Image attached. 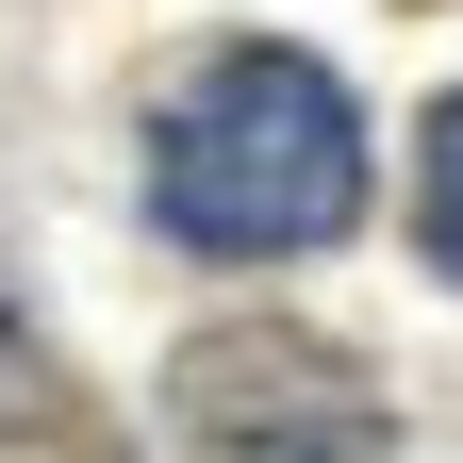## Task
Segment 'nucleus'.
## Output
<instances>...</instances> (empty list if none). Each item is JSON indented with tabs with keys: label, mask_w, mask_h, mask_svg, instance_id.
<instances>
[{
	"label": "nucleus",
	"mask_w": 463,
	"mask_h": 463,
	"mask_svg": "<svg viewBox=\"0 0 463 463\" xmlns=\"http://www.w3.org/2000/svg\"><path fill=\"white\" fill-rule=\"evenodd\" d=\"M149 215L183 232L199 265H281V249H331L364 215V116L315 50H199L149 116Z\"/></svg>",
	"instance_id": "f257e3e1"
},
{
	"label": "nucleus",
	"mask_w": 463,
	"mask_h": 463,
	"mask_svg": "<svg viewBox=\"0 0 463 463\" xmlns=\"http://www.w3.org/2000/svg\"><path fill=\"white\" fill-rule=\"evenodd\" d=\"M165 414H183V463H397V414H381V381L347 364V347L315 331H199L183 364H165Z\"/></svg>",
	"instance_id": "f03ea898"
},
{
	"label": "nucleus",
	"mask_w": 463,
	"mask_h": 463,
	"mask_svg": "<svg viewBox=\"0 0 463 463\" xmlns=\"http://www.w3.org/2000/svg\"><path fill=\"white\" fill-rule=\"evenodd\" d=\"M33 430H67V364H50V331L17 298V265H0V447H33Z\"/></svg>",
	"instance_id": "7ed1b4c3"
},
{
	"label": "nucleus",
	"mask_w": 463,
	"mask_h": 463,
	"mask_svg": "<svg viewBox=\"0 0 463 463\" xmlns=\"http://www.w3.org/2000/svg\"><path fill=\"white\" fill-rule=\"evenodd\" d=\"M414 215H430V265L463 281V99L430 116V165H414Z\"/></svg>",
	"instance_id": "20e7f679"
},
{
	"label": "nucleus",
	"mask_w": 463,
	"mask_h": 463,
	"mask_svg": "<svg viewBox=\"0 0 463 463\" xmlns=\"http://www.w3.org/2000/svg\"><path fill=\"white\" fill-rule=\"evenodd\" d=\"M430 17H447V0H430Z\"/></svg>",
	"instance_id": "39448f33"
}]
</instances>
